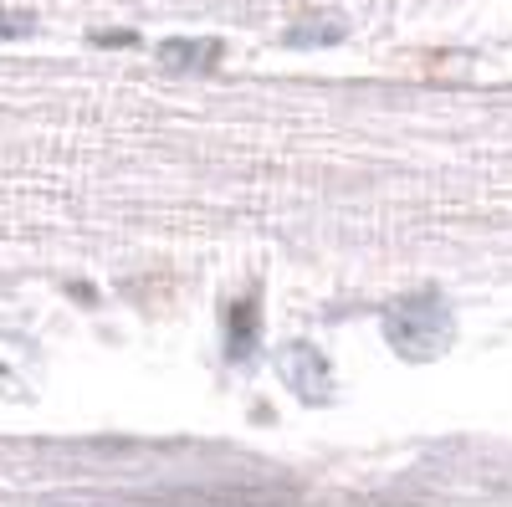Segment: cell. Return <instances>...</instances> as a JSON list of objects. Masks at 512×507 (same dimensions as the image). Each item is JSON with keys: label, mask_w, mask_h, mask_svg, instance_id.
<instances>
[{"label": "cell", "mask_w": 512, "mask_h": 507, "mask_svg": "<svg viewBox=\"0 0 512 507\" xmlns=\"http://www.w3.org/2000/svg\"><path fill=\"white\" fill-rule=\"evenodd\" d=\"M384 338H390V349L410 364L441 359L456 338V318H451L441 292H410V298H395L384 308Z\"/></svg>", "instance_id": "obj_1"}, {"label": "cell", "mask_w": 512, "mask_h": 507, "mask_svg": "<svg viewBox=\"0 0 512 507\" xmlns=\"http://www.w3.org/2000/svg\"><path fill=\"white\" fill-rule=\"evenodd\" d=\"M277 369H282V379L303 395V400H328V385H333V374H328V359L313 349V344H292L282 359H277Z\"/></svg>", "instance_id": "obj_2"}, {"label": "cell", "mask_w": 512, "mask_h": 507, "mask_svg": "<svg viewBox=\"0 0 512 507\" xmlns=\"http://www.w3.org/2000/svg\"><path fill=\"white\" fill-rule=\"evenodd\" d=\"M164 62L169 67H185V72H205V67L221 62V47H216V41H169Z\"/></svg>", "instance_id": "obj_3"}, {"label": "cell", "mask_w": 512, "mask_h": 507, "mask_svg": "<svg viewBox=\"0 0 512 507\" xmlns=\"http://www.w3.org/2000/svg\"><path fill=\"white\" fill-rule=\"evenodd\" d=\"M251 333H256V303H236L231 308V359H246Z\"/></svg>", "instance_id": "obj_4"}]
</instances>
